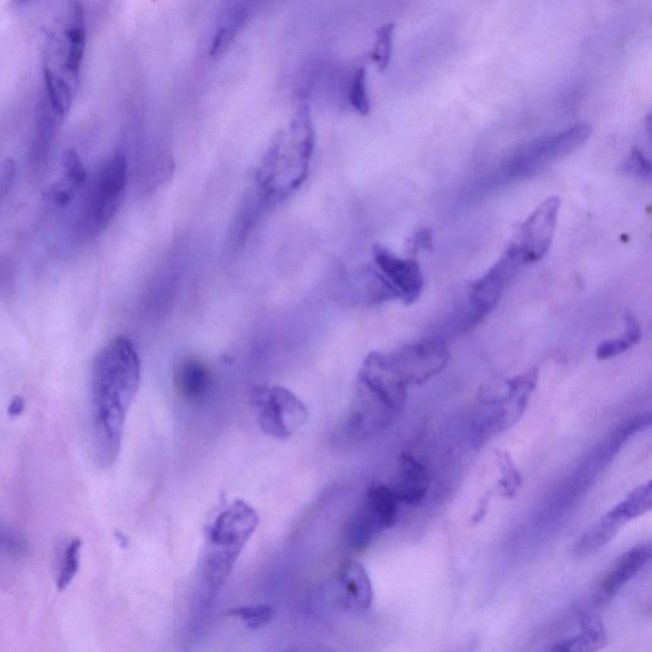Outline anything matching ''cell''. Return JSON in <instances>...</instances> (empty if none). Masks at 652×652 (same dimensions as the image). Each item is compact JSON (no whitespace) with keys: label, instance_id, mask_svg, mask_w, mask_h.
<instances>
[{"label":"cell","instance_id":"obj_10","mask_svg":"<svg viewBox=\"0 0 652 652\" xmlns=\"http://www.w3.org/2000/svg\"><path fill=\"white\" fill-rule=\"evenodd\" d=\"M524 265H526L524 256L515 245L510 244L501 259L474 283L470 302L475 318H482L495 309Z\"/></svg>","mask_w":652,"mask_h":652},{"label":"cell","instance_id":"obj_31","mask_svg":"<svg viewBox=\"0 0 652 652\" xmlns=\"http://www.w3.org/2000/svg\"><path fill=\"white\" fill-rule=\"evenodd\" d=\"M413 249H428L432 244V232L430 230L419 231L416 236H414Z\"/></svg>","mask_w":652,"mask_h":652},{"label":"cell","instance_id":"obj_24","mask_svg":"<svg viewBox=\"0 0 652 652\" xmlns=\"http://www.w3.org/2000/svg\"><path fill=\"white\" fill-rule=\"evenodd\" d=\"M393 36V23L380 27L376 32V43L374 49H372L371 59L381 72L389 67L391 53H393Z\"/></svg>","mask_w":652,"mask_h":652},{"label":"cell","instance_id":"obj_13","mask_svg":"<svg viewBox=\"0 0 652 652\" xmlns=\"http://www.w3.org/2000/svg\"><path fill=\"white\" fill-rule=\"evenodd\" d=\"M651 554L652 549L649 543L640 544L622 554L600 585L598 591L600 598L609 600L616 596L628 582H631L644 570L651 560Z\"/></svg>","mask_w":652,"mask_h":652},{"label":"cell","instance_id":"obj_19","mask_svg":"<svg viewBox=\"0 0 652 652\" xmlns=\"http://www.w3.org/2000/svg\"><path fill=\"white\" fill-rule=\"evenodd\" d=\"M270 203H273L272 200L260 193L255 186L254 189L250 190V194L246 195L244 202L241 204L240 212L237 214L234 223L232 237H234L237 244H241L242 241L246 240V237L249 236L256 222H258L260 214Z\"/></svg>","mask_w":652,"mask_h":652},{"label":"cell","instance_id":"obj_16","mask_svg":"<svg viewBox=\"0 0 652 652\" xmlns=\"http://www.w3.org/2000/svg\"><path fill=\"white\" fill-rule=\"evenodd\" d=\"M608 642L607 628L602 619L585 616L581 619V631L572 637L556 642L548 652H598Z\"/></svg>","mask_w":652,"mask_h":652},{"label":"cell","instance_id":"obj_32","mask_svg":"<svg viewBox=\"0 0 652 652\" xmlns=\"http://www.w3.org/2000/svg\"><path fill=\"white\" fill-rule=\"evenodd\" d=\"M25 399L21 397H16L12 400L11 405H9L8 413L11 417L20 416V414L25 411Z\"/></svg>","mask_w":652,"mask_h":652},{"label":"cell","instance_id":"obj_8","mask_svg":"<svg viewBox=\"0 0 652 652\" xmlns=\"http://www.w3.org/2000/svg\"><path fill=\"white\" fill-rule=\"evenodd\" d=\"M86 21L81 3H69L62 35L50 41L45 71L58 74L77 88L79 71L86 50Z\"/></svg>","mask_w":652,"mask_h":652},{"label":"cell","instance_id":"obj_4","mask_svg":"<svg viewBox=\"0 0 652 652\" xmlns=\"http://www.w3.org/2000/svg\"><path fill=\"white\" fill-rule=\"evenodd\" d=\"M258 523V514L248 502H232L209 528L206 566L228 575L232 563L253 535Z\"/></svg>","mask_w":652,"mask_h":652},{"label":"cell","instance_id":"obj_22","mask_svg":"<svg viewBox=\"0 0 652 652\" xmlns=\"http://www.w3.org/2000/svg\"><path fill=\"white\" fill-rule=\"evenodd\" d=\"M641 337L640 324L637 323V320L632 315L627 316L626 330H624L623 335L600 344L598 351H596V357H598V360H609V358L622 355V353L635 346Z\"/></svg>","mask_w":652,"mask_h":652},{"label":"cell","instance_id":"obj_9","mask_svg":"<svg viewBox=\"0 0 652 652\" xmlns=\"http://www.w3.org/2000/svg\"><path fill=\"white\" fill-rule=\"evenodd\" d=\"M405 385H418L440 374L450 361V351L442 339L408 344L389 355Z\"/></svg>","mask_w":652,"mask_h":652},{"label":"cell","instance_id":"obj_14","mask_svg":"<svg viewBox=\"0 0 652 652\" xmlns=\"http://www.w3.org/2000/svg\"><path fill=\"white\" fill-rule=\"evenodd\" d=\"M175 389L188 402H198L208 394L212 385V374L206 363L194 357H186L176 363L174 371Z\"/></svg>","mask_w":652,"mask_h":652},{"label":"cell","instance_id":"obj_7","mask_svg":"<svg viewBox=\"0 0 652 652\" xmlns=\"http://www.w3.org/2000/svg\"><path fill=\"white\" fill-rule=\"evenodd\" d=\"M399 505L398 498L390 487H371L347 525L346 540L349 547L361 551L369 546L377 534L397 523Z\"/></svg>","mask_w":652,"mask_h":652},{"label":"cell","instance_id":"obj_18","mask_svg":"<svg viewBox=\"0 0 652 652\" xmlns=\"http://www.w3.org/2000/svg\"><path fill=\"white\" fill-rule=\"evenodd\" d=\"M624 524L626 523L622 519H619L612 511H608L602 519L596 521L593 526H590L582 534L575 546V556L585 558L598 553L600 549L607 546L610 540L616 537Z\"/></svg>","mask_w":652,"mask_h":652},{"label":"cell","instance_id":"obj_23","mask_svg":"<svg viewBox=\"0 0 652 652\" xmlns=\"http://www.w3.org/2000/svg\"><path fill=\"white\" fill-rule=\"evenodd\" d=\"M82 540L74 539L65 548L63 556V565L60 567L57 585L60 591H64L72 584L74 577L77 576L79 563H81Z\"/></svg>","mask_w":652,"mask_h":652},{"label":"cell","instance_id":"obj_28","mask_svg":"<svg viewBox=\"0 0 652 652\" xmlns=\"http://www.w3.org/2000/svg\"><path fill=\"white\" fill-rule=\"evenodd\" d=\"M622 170L627 174L638 176L642 179L651 178V163L640 148H633L630 156L624 161Z\"/></svg>","mask_w":652,"mask_h":652},{"label":"cell","instance_id":"obj_6","mask_svg":"<svg viewBox=\"0 0 652 652\" xmlns=\"http://www.w3.org/2000/svg\"><path fill=\"white\" fill-rule=\"evenodd\" d=\"M591 127L577 124L565 132L548 135L525 144L507 157L504 171L510 179H528L548 169L552 163L562 160L588 141Z\"/></svg>","mask_w":652,"mask_h":652},{"label":"cell","instance_id":"obj_21","mask_svg":"<svg viewBox=\"0 0 652 652\" xmlns=\"http://www.w3.org/2000/svg\"><path fill=\"white\" fill-rule=\"evenodd\" d=\"M651 506L652 487L651 483H647L645 486L638 487L635 491L631 492L630 495L610 511L614 515H617L619 519H622L624 523H627V521L640 518V516L649 512Z\"/></svg>","mask_w":652,"mask_h":652},{"label":"cell","instance_id":"obj_2","mask_svg":"<svg viewBox=\"0 0 652 652\" xmlns=\"http://www.w3.org/2000/svg\"><path fill=\"white\" fill-rule=\"evenodd\" d=\"M407 402V385L388 355L371 352L358 371L355 393L339 435L347 440H365L394 421Z\"/></svg>","mask_w":652,"mask_h":652},{"label":"cell","instance_id":"obj_12","mask_svg":"<svg viewBox=\"0 0 652 652\" xmlns=\"http://www.w3.org/2000/svg\"><path fill=\"white\" fill-rule=\"evenodd\" d=\"M374 259L380 276L384 278L395 298L413 304L423 291L421 268L414 259H402L383 245H375Z\"/></svg>","mask_w":652,"mask_h":652},{"label":"cell","instance_id":"obj_11","mask_svg":"<svg viewBox=\"0 0 652 652\" xmlns=\"http://www.w3.org/2000/svg\"><path fill=\"white\" fill-rule=\"evenodd\" d=\"M560 207V198H548L521 223L511 244L519 249L526 264L539 262L551 248Z\"/></svg>","mask_w":652,"mask_h":652},{"label":"cell","instance_id":"obj_25","mask_svg":"<svg viewBox=\"0 0 652 652\" xmlns=\"http://www.w3.org/2000/svg\"><path fill=\"white\" fill-rule=\"evenodd\" d=\"M349 102L360 115H369L371 110L369 92H367L366 69L358 68L353 74Z\"/></svg>","mask_w":652,"mask_h":652},{"label":"cell","instance_id":"obj_15","mask_svg":"<svg viewBox=\"0 0 652 652\" xmlns=\"http://www.w3.org/2000/svg\"><path fill=\"white\" fill-rule=\"evenodd\" d=\"M428 487H430V477L425 465L419 463L412 455L404 454L400 458L397 484L391 488L399 504H421L427 495Z\"/></svg>","mask_w":652,"mask_h":652},{"label":"cell","instance_id":"obj_29","mask_svg":"<svg viewBox=\"0 0 652 652\" xmlns=\"http://www.w3.org/2000/svg\"><path fill=\"white\" fill-rule=\"evenodd\" d=\"M234 616L240 617L242 621L249 624L251 628H259L267 624L272 619V609L265 605H255V607H242L232 610Z\"/></svg>","mask_w":652,"mask_h":652},{"label":"cell","instance_id":"obj_3","mask_svg":"<svg viewBox=\"0 0 652 652\" xmlns=\"http://www.w3.org/2000/svg\"><path fill=\"white\" fill-rule=\"evenodd\" d=\"M315 141L309 106L302 104L270 143L256 172L255 188L273 203L296 192L309 175Z\"/></svg>","mask_w":652,"mask_h":652},{"label":"cell","instance_id":"obj_5","mask_svg":"<svg viewBox=\"0 0 652 652\" xmlns=\"http://www.w3.org/2000/svg\"><path fill=\"white\" fill-rule=\"evenodd\" d=\"M250 403L260 430L276 440L290 439L309 418L304 402L283 386H254Z\"/></svg>","mask_w":652,"mask_h":652},{"label":"cell","instance_id":"obj_17","mask_svg":"<svg viewBox=\"0 0 652 652\" xmlns=\"http://www.w3.org/2000/svg\"><path fill=\"white\" fill-rule=\"evenodd\" d=\"M344 596L349 607L357 610H367L374 600L369 575L360 563L348 562L341 572Z\"/></svg>","mask_w":652,"mask_h":652},{"label":"cell","instance_id":"obj_27","mask_svg":"<svg viewBox=\"0 0 652 652\" xmlns=\"http://www.w3.org/2000/svg\"><path fill=\"white\" fill-rule=\"evenodd\" d=\"M500 464L502 473H504L500 481L502 489H504L506 496H514L521 486V477L518 469L515 468L509 454H502L500 456Z\"/></svg>","mask_w":652,"mask_h":652},{"label":"cell","instance_id":"obj_20","mask_svg":"<svg viewBox=\"0 0 652 652\" xmlns=\"http://www.w3.org/2000/svg\"><path fill=\"white\" fill-rule=\"evenodd\" d=\"M250 9L246 4H236L234 9L227 13L225 22L218 27L213 37L211 55H220L234 43L237 35L248 22Z\"/></svg>","mask_w":652,"mask_h":652},{"label":"cell","instance_id":"obj_26","mask_svg":"<svg viewBox=\"0 0 652 652\" xmlns=\"http://www.w3.org/2000/svg\"><path fill=\"white\" fill-rule=\"evenodd\" d=\"M64 181L72 185L74 189H79L87 180V171L85 165L74 149H68L63 156Z\"/></svg>","mask_w":652,"mask_h":652},{"label":"cell","instance_id":"obj_30","mask_svg":"<svg viewBox=\"0 0 652 652\" xmlns=\"http://www.w3.org/2000/svg\"><path fill=\"white\" fill-rule=\"evenodd\" d=\"M74 192H76V189L69 185L67 181L62 180L51 186L50 197L58 206H67L71 202Z\"/></svg>","mask_w":652,"mask_h":652},{"label":"cell","instance_id":"obj_1","mask_svg":"<svg viewBox=\"0 0 652 652\" xmlns=\"http://www.w3.org/2000/svg\"><path fill=\"white\" fill-rule=\"evenodd\" d=\"M141 383V360L129 339L115 338L92 366L93 441L97 463L110 468L119 458L125 421Z\"/></svg>","mask_w":652,"mask_h":652}]
</instances>
